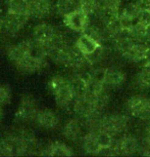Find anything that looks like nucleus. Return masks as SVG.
Wrapping results in <instances>:
<instances>
[{
  "mask_svg": "<svg viewBox=\"0 0 150 157\" xmlns=\"http://www.w3.org/2000/svg\"><path fill=\"white\" fill-rule=\"evenodd\" d=\"M48 88L54 96L56 105L61 109H67L75 100L69 79L61 75H55L50 79Z\"/></svg>",
  "mask_w": 150,
  "mask_h": 157,
  "instance_id": "f257e3e1",
  "label": "nucleus"
},
{
  "mask_svg": "<svg viewBox=\"0 0 150 157\" xmlns=\"http://www.w3.org/2000/svg\"><path fill=\"white\" fill-rule=\"evenodd\" d=\"M140 150L139 141L133 135L123 134V136L113 141L110 148L106 149V155L110 156H131ZM105 151V150H104Z\"/></svg>",
  "mask_w": 150,
  "mask_h": 157,
  "instance_id": "f03ea898",
  "label": "nucleus"
},
{
  "mask_svg": "<svg viewBox=\"0 0 150 157\" xmlns=\"http://www.w3.org/2000/svg\"><path fill=\"white\" fill-rule=\"evenodd\" d=\"M129 127V117L123 114L111 113L101 116L100 128L111 137L116 138L120 134H125Z\"/></svg>",
  "mask_w": 150,
  "mask_h": 157,
  "instance_id": "7ed1b4c3",
  "label": "nucleus"
},
{
  "mask_svg": "<svg viewBox=\"0 0 150 157\" xmlns=\"http://www.w3.org/2000/svg\"><path fill=\"white\" fill-rule=\"evenodd\" d=\"M39 112V106L36 99L30 94H23L20 103L16 113V121L20 123H26L34 121Z\"/></svg>",
  "mask_w": 150,
  "mask_h": 157,
  "instance_id": "20e7f679",
  "label": "nucleus"
},
{
  "mask_svg": "<svg viewBox=\"0 0 150 157\" xmlns=\"http://www.w3.org/2000/svg\"><path fill=\"white\" fill-rule=\"evenodd\" d=\"M127 110L132 116L140 118L143 120L150 119V104L149 98L141 94L131 97L126 104Z\"/></svg>",
  "mask_w": 150,
  "mask_h": 157,
  "instance_id": "39448f33",
  "label": "nucleus"
},
{
  "mask_svg": "<svg viewBox=\"0 0 150 157\" xmlns=\"http://www.w3.org/2000/svg\"><path fill=\"white\" fill-rule=\"evenodd\" d=\"M73 109L77 117L81 118L82 120L87 119L88 117L92 116L96 113H101L100 111L97 110L96 105L92 99L89 97L83 96L75 98L73 103Z\"/></svg>",
  "mask_w": 150,
  "mask_h": 157,
  "instance_id": "423d86ee",
  "label": "nucleus"
},
{
  "mask_svg": "<svg viewBox=\"0 0 150 157\" xmlns=\"http://www.w3.org/2000/svg\"><path fill=\"white\" fill-rule=\"evenodd\" d=\"M30 16L26 14H16L10 11H7L5 17L2 19L3 30L7 35L16 36L22 29L27 25Z\"/></svg>",
  "mask_w": 150,
  "mask_h": 157,
  "instance_id": "0eeeda50",
  "label": "nucleus"
},
{
  "mask_svg": "<svg viewBox=\"0 0 150 157\" xmlns=\"http://www.w3.org/2000/svg\"><path fill=\"white\" fill-rule=\"evenodd\" d=\"M33 52H34V41L31 39L23 40L22 42L16 44V45L8 46V48L6 50L8 59L14 65L20 63V61H23L28 56L33 55Z\"/></svg>",
  "mask_w": 150,
  "mask_h": 157,
  "instance_id": "6e6552de",
  "label": "nucleus"
},
{
  "mask_svg": "<svg viewBox=\"0 0 150 157\" xmlns=\"http://www.w3.org/2000/svg\"><path fill=\"white\" fill-rule=\"evenodd\" d=\"M47 58L40 57L37 55H30L16 66L17 70L23 74H34L45 69L47 66Z\"/></svg>",
  "mask_w": 150,
  "mask_h": 157,
  "instance_id": "1a4fd4ad",
  "label": "nucleus"
},
{
  "mask_svg": "<svg viewBox=\"0 0 150 157\" xmlns=\"http://www.w3.org/2000/svg\"><path fill=\"white\" fill-rule=\"evenodd\" d=\"M63 23L67 28L75 32L83 33L89 25V16L82 10H78L63 17Z\"/></svg>",
  "mask_w": 150,
  "mask_h": 157,
  "instance_id": "9d476101",
  "label": "nucleus"
},
{
  "mask_svg": "<svg viewBox=\"0 0 150 157\" xmlns=\"http://www.w3.org/2000/svg\"><path fill=\"white\" fill-rule=\"evenodd\" d=\"M84 127L85 123L81 118H72L63 125L62 134L67 140L72 142H79L82 141L84 137Z\"/></svg>",
  "mask_w": 150,
  "mask_h": 157,
  "instance_id": "9b49d317",
  "label": "nucleus"
},
{
  "mask_svg": "<svg viewBox=\"0 0 150 157\" xmlns=\"http://www.w3.org/2000/svg\"><path fill=\"white\" fill-rule=\"evenodd\" d=\"M127 79V75L119 67H108L106 68L104 77V86L107 90H116L123 86Z\"/></svg>",
  "mask_w": 150,
  "mask_h": 157,
  "instance_id": "f8f14e48",
  "label": "nucleus"
},
{
  "mask_svg": "<svg viewBox=\"0 0 150 157\" xmlns=\"http://www.w3.org/2000/svg\"><path fill=\"white\" fill-rule=\"evenodd\" d=\"M148 48L149 44L145 42H134L122 56L131 63L142 64L147 56Z\"/></svg>",
  "mask_w": 150,
  "mask_h": 157,
  "instance_id": "ddd939ff",
  "label": "nucleus"
},
{
  "mask_svg": "<svg viewBox=\"0 0 150 157\" xmlns=\"http://www.w3.org/2000/svg\"><path fill=\"white\" fill-rule=\"evenodd\" d=\"M30 16L36 19H44L49 17L53 11L52 0H29Z\"/></svg>",
  "mask_w": 150,
  "mask_h": 157,
  "instance_id": "4468645a",
  "label": "nucleus"
},
{
  "mask_svg": "<svg viewBox=\"0 0 150 157\" xmlns=\"http://www.w3.org/2000/svg\"><path fill=\"white\" fill-rule=\"evenodd\" d=\"M82 146L85 152L91 155H98L103 151L101 144L98 140L96 132H88L82 139Z\"/></svg>",
  "mask_w": 150,
  "mask_h": 157,
  "instance_id": "2eb2a0df",
  "label": "nucleus"
},
{
  "mask_svg": "<svg viewBox=\"0 0 150 157\" xmlns=\"http://www.w3.org/2000/svg\"><path fill=\"white\" fill-rule=\"evenodd\" d=\"M35 121L38 123V125L44 129H52L57 126L59 119L53 111L49 109H42L38 112Z\"/></svg>",
  "mask_w": 150,
  "mask_h": 157,
  "instance_id": "dca6fc26",
  "label": "nucleus"
},
{
  "mask_svg": "<svg viewBox=\"0 0 150 157\" xmlns=\"http://www.w3.org/2000/svg\"><path fill=\"white\" fill-rule=\"evenodd\" d=\"M57 30L53 26L48 25V24H40L37 25L33 30V37L34 40L37 42H49L52 40V38L54 37V35L56 34Z\"/></svg>",
  "mask_w": 150,
  "mask_h": 157,
  "instance_id": "f3484780",
  "label": "nucleus"
},
{
  "mask_svg": "<svg viewBox=\"0 0 150 157\" xmlns=\"http://www.w3.org/2000/svg\"><path fill=\"white\" fill-rule=\"evenodd\" d=\"M75 44L85 56L93 54L99 46L102 45L101 43H99L98 41H96L95 39H93L92 37H90L89 35L85 33H82V35L78 37Z\"/></svg>",
  "mask_w": 150,
  "mask_h": 157,
  "instance_id": "a211bd4d",
  "label": "nucleus"
},
{
  "mask_svg": "<svg viewBox=\"0 0 150 157\" xmlns=\"http://www.w3.org/2000/svg\"><path fill=\"white\" fill-rule=\"evenodd\" d=\"M43 156H73L75 153L72 148H70L67 145L61 143V142H54L50 144L49 146L44 148Z\"/></svg>",
  "mask_w": 150,
  "mask_h": 157,
  "instance_id": "6ab92c4d",
  "label": "nucleus"
},
{
  "mask_svg": "<svg viewBox=\"0 0 150 157\" xmlns=\"http://www.w3.org/2000/svg\"><path fill=\"white\" fill-rule=\"evenodd\" d=\"M132 84L138 90H150V68L143 66L142 69L135 75Z\"/></svg>",
  "mask_w": 150,
  "mask_h": 157,
  "instance_id": "aec40b11",
  "label": "nucleus"
},
{
  "mask_svg": "<svg viewBox=\"0 0 150 157\" xmlns=\"http://www.w3.org/2000/svg\"><path fill=\"white\" fill-rule=\"evenodd\" d=\"M78 10H80L79 0H57L55 4V10L57 14L62 17Z\"/></svg>",
  "mask_w": 150,
  "mask_h": 157,
  "instance_id": "412c9836",
  "label": "nucleus"
},
{
  "mask_svg": "<svg viewBox=\"0 0 150 157\" xmlns=\"http://www.w3.org/2000/svg\"><path fill=\"white\" fill-rule=\"evenodd\" d=\"M8 11L16 14L30 16L29 0H9V2H8Z\"/></svg>",
  "mask_w": 150,
  "mask_h": 157,
  "instance_id": "4be33fe9",
  "label": "nucleus"
},
{
  "mask_svg": "<svg viewBox=\"0 0 150 157\" xmlns=\"http://www.w3.org/2000/svg\"><path fill=\"white\" fill-rule=\"evenodd\" d=\"M128 33L130 37L133 39L135 42H147L146 39V27L142 26L140 24L136 23L128 30Z\"/></svg>",
  "mask_w": 150,
  "mask_h": 157,
  "instance_id": "5701e85b",
  "label": "nucleus"
},
{
  "mask_svg": "<svg viewBox=\"0 0 150 157\" xmlns=\"http://www.w3.org/2000/svg\"><path fill=\"white\" fill-rule=\"evenodd\" d=\"M80 10H82L88 16L96 14L100 5V0H79Z\"/></svg>",
  "mask_w": 150,
  "mask_h": 157,
  "instance_id": "b1692460",
  "label": "nucleus"
},
{
  "mask_svg": "<svg viewBox=\"0 0 150 157\" xmlns=\"http://www.w3.org/2000/svg\"><path fill=\"white\" fill-rule=\"evenodd\" d=\"M83 33L89 35L90 37H92L93 39H95L96 41H98L99 43H101L106 39V36H105L104 30H101L99 27H97L95 25H88L87 28L85 29V31Z\"/></svg>",
  "mask_w": 150,
  "mask_h": 157,
  "instance_id": "393cba45",
  "label": "nucleus"
},
{
  "mask_svg": "<svg viewBox=\"0 0 150 157\" xmlns=\"http://www.w3.org/2000/svg\"><path fill=\"white\" fill-rule=\"evenodd\" d=\"M106 52H107L106 47L103 46V44H102V45L99 46L93 54L86 56L87 60L89 62V64L91 65V67L95 66V65L99 64L100 62L103 61V59L105 58V56H106Z\"/></svg>",
  "mask_w": 150,
  "mask_h": 157,
  "instance_id": "a878e982",
  "label": "nucleus"
},
{
  "mask_svg": "<svg viewBox=\"0 0 150 157\" xmlns=\"http://www.w3.org/2000/svg\"><path fill=\"white\" fill-rule=\"evenodd\" d=\"M12 93L7 84H0V105H8L11 102Z\"/></svg>",
  "mask_w": 150,
  "mask_h": 157,
  "instance_id": "bb28decb",
  "label": "nucleus"
},
{
  "mask_svg": "<svg viewBox=\"0 0 150 157\" xmlns=\"http://www.w3.org/2000/svg\"><path fill=\"white\" fill-rule=\"evenodd\" d=\"M136 23L140 24L142 26L150 25V10H140L139 13L137 14L136 17Z\"/></svg>",
  "mask_w": 150,
  "mask_h": 157,
  "instance_id": "cd10ccee",
  "label": "nucleus"
},
{
  "mask_svg": "<svg viewBox=\"0 0 150 157\" xmlns=\"http://www.w3.org/2000/svg\"><path fill=\"white\" fill-rule=\"evenodd\" d=\"M135 3L140 10H149L150 8V0H136Z\"/></svg>",
  "mask_w": 150,
  "mask_h": 157,
  "instance_id": "c85d7f7f",
  "label": "nucleus"
},
{
  "mask_svg": "<svg viewBox=\"0 0 150 157\" xmlns=\"http://www.w3.org/2000/svg\"><path fill=\"white\" fill-rule=\"evenodd\" d=\"M144 142H145L146 147L150 148V129L145 128V135H144Z\"/></svg>",
  "mask_w": 150,
  "mask_h": 157,
  "instance_id": "c756f323",
  "label": "nucleus"
},
{
  "mask_svg": "<svg viewBox=\"0 0 150 157\" xmlns=\"http://www.w3.org/2000/svg\"><path fill=\"white\" fill-rule=\"evenodd\" d=\"M143 66H146V67H149L150 68V45H149V48H148V52H147V56L145 58V60L142 63Z\"/></svg>",
  "mask_w": 150,
  "mask_h": 157,
  "instance_id": "7c9ffc66",
  "label": "nucleus"
},
{
  "mask_svg": "<svg viewBox=\"0 0 150 157\" xmlns=\"http://www.w3.org/2000/svg\"><path fill=\"white\" fill-rule=\"evenodd\" d=\"M140 153H141V155H143V156H150V148L146 147L145 149Z\"/></svg>",
  "mask_w": 150,
  "mask_h": 157,
  "instance_id": "2f4dec72",
  "label": "nucleus"
},
{
  "mask_svg": "<svg viewBox=\"0 0 150 157\" xmlns=\"http://www.w3.org/2000/svg\"><path fill=\"white\" fill-rule=\"evenodd\" d=\"M146 39L147 42H150V25L146 27Z\"/></svg>",
  "mask_w": 150,
  "mask_h": 157,
  "instance_id": "473e14b6",
  "label": "nucleus"
},
{
  "mask_svg": "<svg viewBox=\"0 0 150 157\" xmlns=\"http://www.w3.org/2000/svg\"><path fill=\"white\" fill-rule=\"evenodd\" d=\"M3 116H4V110L2 105H0V123H1L2 119H3Z\"/></svg>",
  "mask_w": 150,
  "mask_h": 157,
  "instance_id": "72a5a7b5",
  "label": "nucleus"
},
{
  "mask_svg": "<svg viewBox=\"0 0 150 157\" xmlns=\"http://www.w3.org/2000/svg\"><path fill=\"white\" fill-rule=\"evenodd\" d=\"M3 31V24H2V20H0V33Z\"/></svg>",
  "mask_w": 150,
  "mask_h": 157,
  "instance_id": "f704fd0d",
  "label": "nucleus"
},
{
  "mask_svg": "<svg viewBox=\"0 0 150 157\" xmlns=\"http://www.w3.org/2000/svg\"><path fill=\"white\" fill-rule=\"evenodd\" d=\"M149 104H150V98H149Z\"/></svg>",
  "mask_w": 150,
  "mask_h": 157,
  "instance_id": "c9c22d12",
  "label": "nucleus"
},
{
  "mask_svg": "<svg viewBox=\"0 0 150 157\" xmlns=\"http://www.w3.org/2000/svg\"><path fill=\"white\" fill-rule=\"evenodd\" d=\"M149 10H150V8H149Z\"/></svg>",
  "mask_w": 150,
  "mask_h": 157,
  "instance_id": "e433bc0d",
  "label": "nucleus"
}]
</instances>
